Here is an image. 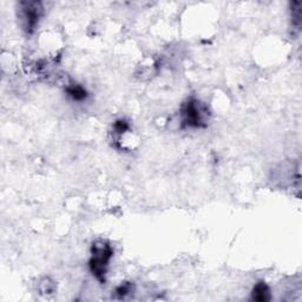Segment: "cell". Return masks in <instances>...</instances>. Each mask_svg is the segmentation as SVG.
<instances>
[{"label": "cell", "instance_id": "cell-1", "mask_svg": "<svg viewBox=\"0 0 302 302\" xmlns=\"http://www.w3.org/2000/svg\"><path fill=\"white\" fill-rule=\"evenodd\" d=\"M112 255H114V250L108 242L103 241V240L93 242L92 247H91V259L89 262V267H90L93 276L100 283L105 282V276L108 273V267Z\"/></svg>", "mask_w": 302, "mask_h": 302}, {"label": "cell", "instance_id": "cell-2", "mask_svg": "<svg viewBox=\"0 0 302 302\" xmlns=\"http://www.w3.org/2000/svg\"><path fill=\"white\" fill-rule=\"evenodd\" d=\"M208 109L197 99L186 100L181 109L182 125L190 129H202L207 126Z\"/></svg>", "mask_w": 302, "mask_h": 302}, {"label": "cell", "instance_id": "cell-3", "mask_svg": "<svg viewBox=\"0 0 302 302\" xmlns=\"http://www.w3.org/2000/svg\"><path fill=\"white\" fill-rule=\"evenodd\" d=\"M19 19L26 33L32 34L37 29L40 18L43 17L44 7L40 1H20Z\"/></svg>", "mask_w": 302, "mask_h": 302}, {"label": "cell", "instance_id": "cell-4", "mask_svg": "<svg viewBox=\"0 0 302 302\" xmlns=\"http://www.w3.org/2000/svg\"><path fill=\"white\" fill-rule=\"evenodd\" d=\"M251 299L257 302H267L271 300V289L265 282L256 283L251 292Z\"/></svg>", "mask_w": 302, "mask_h": 302}, {"label": "cell", "instance_id": "cell-5", "mask_svg": "<svg viewBox=\"0 0 302 302\" xmlns=\"http://www.w3.org/2000/svg\"><path fill=\"white\" fill-rule=\"evenodd\" d=\"M65 92L75 102H83V100L88 98V91L79 84L69 85V87L65 89Z\"/></svg>", "mask_w": 302, "mask_h": 302}, {"label": "cell", "instance_id": "cell-6", "mask_svg": "<svg viewBox=\"0 0 302 302\" xmlns=\"http://www.w3.org/2000/svg\"><path fill=\"white\" fill-rule=\"evenodd\" d=\"M291 12H292V22L293 25L297 29H300L301 26V2L300 1H293L291 2Z\"/></svg>", "mask_w": 302, "mask_h": 302}, {"label": "cell", "instance_id": "cell-7", "mask_svg": "<svg viewBox=\"0 0 302 302\" xmlns=\"http://www.w3.org/2000/svg\"><path fill=\"white\" fill-rule=\"evenodd\" d=\"M132 289H134V287H132L131 283H123V285L117 287L116 294H117V297L121 299L125 298L126 295H129L130 293L132 292Z\"/></svg>", "mask_w": 302, "mask_h": 302}, {"label": "cell", "instance_id": "cell-8", "mask_svg": "<svg viewBox=\"0 0 302 302\" xmlns=\"http://www.w3.org/2000/svg\"><path fill=\"white\" fill-rule=\"evenodd\" d=\"M114 128H115V131H116L118 135H122L129 130V123L126 122L125 120H118L117 122L115 123Z\"/></svg>", "mask_w": 302, "mask_h": 302}]
</instances>
